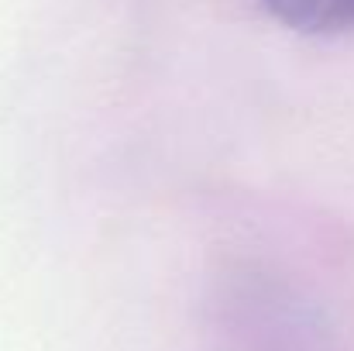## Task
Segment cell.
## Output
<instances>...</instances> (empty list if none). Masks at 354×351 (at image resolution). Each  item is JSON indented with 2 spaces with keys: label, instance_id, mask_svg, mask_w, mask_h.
<instances>
[{
  "label": "cell",
  "instance_id": "1",
  "mask_svg": "<svg viewBox=\"0 0 354 351\" xmlns=\"http://www.w3.org/2000/svg\"><path fill=\"white\" fill-rule=\"evenodd\" d=\"M275 21L306 35L354 31V0H254Z\"/></svg>",
  "mask_w": 354,
  "mask_h": 351
}]
</instances>
